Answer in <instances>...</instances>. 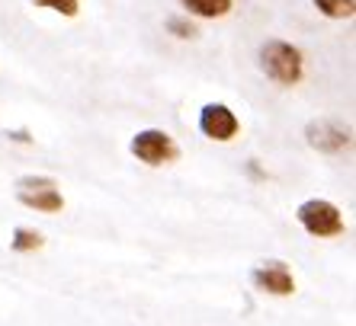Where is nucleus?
Here are the masks:
<instances>
[{"mask_svg": "<svg viewBox=\"0 0 356 326\" xmlns=\"http://www.w3.org/2000/svg\"><path fill=\"white\" fill-rule=\"evenodd\" d=\"M35 7L42 10H55V13H61V17H77V10H81V3L77 0H33Z\"/></svg>", "mask_w": 356, "mask_h": 326, "instance_id": "obj_11", "label": "nucleus"}, {"mask_svg": "<svg viewBox=\"0 0 356 326\" xmlns=\"http://www.w3.org/2000/svg\"><path fill=\"white\" fill-rule=\"evenodd\" d=\"M254 285L266 294H276V298H289L296 291V278H292L289 266L280 259H270V262H260L257 269H254Z\"/></svg>", "mask_w": 356, "mask_h": 326, "instance_id": "obj_6", "label": "nucleus"}, {"mask_svg": "<svg viewBox=\"0 0 356 326\" xmlns=\"http://www.w3.org/2000/svg\"><path fill=\"white\" fill-rule=\"evenodd\" d=\"M238 115L225 103H206L202 112H199V131L212 141H232L238 135Z\"/></svg>", "mask_w": 356, "mask_h": 326, "instance_id": "obj_5", "label": "nucleus"}, {"mask_svg": "<svg viewBox=\"0 0 356 326\" xmlns=\"http://www.w3.org/2000/svg\"><path fill=\"white\" fill-rule=\"evenodd\" d=\"M296 218L312 237H340L347 230L343 228V218H340V208L334 202H324V198H308V202H302Z\"/></svg>", "mask_w": 356, "mask_h": 326, "instance_id": "obj_2", "label": "nucleus"}, {"mask_svg": "<svg viewBox=\"0 0 356 326\" xmlns=\"http://www.w3.org/2000/svg\"><path fill=\"white\" fill-rule=\"evenodd\" d=\"M132 154L138 157L141 163H148V166H164V163L177 160V144L174 138L161 128H145L138 131L132 138Z\"/></svg>", "mask_w": 356, "mask_h": 326, "instance_id": "obj_4", "label": "nucleus"}, {"mask_svg": "<svg viewBox=\"0 0 356 326\" xmlns=\"http://www.w3.org/2000/svg\"><path fill=\"white\" fill-rule=\"evenodd\" d=\"M17 198L26 208H35V212L55 214L65 208V196H61L58 182L51 176H23L17 180Z\"/></svg>", "mask_w": 356, "mask_h": 326, "instance_id": "obj_3", "label": "nucleus"}, {"mask_svg": "<svg viewBox=\"0 0 356 326\" xmlns=\"http://www.w3.org/2000/svg\"><path fill=\"white\" fill-rule=\"evenodd\" d=\"M312 3L331 19H350L356 13V0H312Z\"/></svg>", "mask_w": 356, "mask_h": 326, "instance_id": "obj_10", "label": "nucleus"}, {"mask_svg": "<svg viewBox=\"0 0 356 326\" xmlns=\"http://www.w3.org/2000/svg\"><path fill=\"white\" fill-rule=\"evenodd\" d=\"M305 138H308V144L315 147V151L337 154V151H343V147H347L350 135L340 128L337 122H331V119H315V122H308Z\"/></svg>", "mask_w": 356, "mask_h": 326, "instance_id": "obj_7", "label": "nucleus"}, {"mask_svg": "<svg viewBox=\"0 0 356 326\" xmlns=\"http://www.w3.org/2000/svg\"><path fill=\"white\" fill-rule=\"evenodd\" d=\"M167 29L177 35V39H196V26L190 23V19H183V17H170L167 19Z\"/></svg>", "mask_w": 356, "mask_h": 326, "instance_id": "obj_12", "label": "nucleus"}, {"mask_svg": "<svg viewBox=\"0 0 356 326\" xmlns=\"http://www.w3.org/2000/svg\"><path fill=\"white\" fill-rule=\"evenodd\" d=\"M260 67L270 80L282 83V87H292V83L302 80L305 74V61H302V51L296 45L282 39H266L260 45Z\"/></svg>", "mask_w": 356, "mask_h": 326, "instance_id": "obj_1", "label": "nucleus"}, {"mask_svg": "<svg viewBox=\"0 0 356 326\" xmlns=\"http://www.w3.org/2000/svg\"><path fill=\"white\" fill-rule=\"evenodd\" d=\"M42 243H45V237L33 228H17L13 230V240H10V246L17 253H35V250H42Z\"/></svg>", "mask_w": 356, "mask_h": 326, "instance_id": "obj_9", "label": "nucleus"}, {"mask_svg": "<svg viewBox=\"0 0 356 326\" xmlns=\"http://www.w3.org/2000/svg\"><path fill=\"white\" fill-rule=\"evenodd\" d=\"M183 10L202 19H218L232 13V0H180Z\"/></svg>", "mask_w": 356, "mask_h": 326, "instance_id": "obj_8", "label": "nucleus"}]
</instances>
